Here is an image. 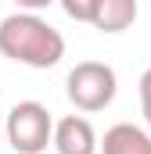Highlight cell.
I'll return each instance as SVG.
<instances>
[{
    "label": "cell",
    "instance_id": "1",
    "mask_svg": "<svg viewBox=\"0 0 151 154\" xmlns=\"http://www.w3.org/2000/svg\"><path fill=\"white\" fill-rule=\"evenodd\" d=\"M0 54L25 68H54L65 57V36L40 11H14L0 22Z\"/></svg>",
    "mask_w": 151,
    "mask_h": 154
},
{
    "label": "cell",
    "instance_id": "2",
    "mask_svg": "<svg viewBox=\"0 0 151 154\" xmlns=\"http://www.w3.org/2000/svg\"><path fill=\"white\" fill-rule=\"evenodd\" d=\"M65 93H69L76 111L94 115V111H104L115 100L119 75H115L112 65H104V61H79L69 72V79H65Z\"/></svg>",
    "mask_w": 151,
    "mask_h": 154
},
{
    "label": "cell",
    "instance_id": "3",
    "mask_svg": "<svg viewBox=\"0 0 151 154\" xmlns=\"http://www.w3.org/2000/svg\"><path fill=\"white\" fill-rule=\"evenodd\" d=\"M4 136L14 154H43L47 143H54V118L40 100H18L7 115Z\"/></svg>",
    "mask_w": 151,
    "mask_h": 154
},
{
    "label": "cell",
    "instance_id": "4",
    "mask_svg": "<svg viewBox=\"0 0 151 154\" xmlns=\"http://www.w3.org/2000/svg\"><path fill=\"white\" fill-rule=\"evenodd\" d=\"M54 151L58 154H97L101 140L86 115H65L54 122Z\"/></svg>",
    "mask_w": 151,
    "mask_h": 154
},
{
    "label": "cell",
    "instance_id": "5",
    "mask_svg": "<svg viewBox=\"0 0 151 154\" xmlns=\"http://www.w3.org/2000/svg\"><path fill=\"white\" fill-rule=\"evenodd\" d=\"M137 14H140V4H137V0H97L90 25H94L97 32L115 36V32H126V29L137 22Z\"/></svg>",
    "mask_w": 151,
    "mask_h": 154
},
{
    "label": "cell",
    "instance_id": "6",
    "mask_svg": "<svg viewBox=\"0 0 151 154\" xmlns=\"http://www.w3.org/2000/svg\"><path fill=\"white\" fill-rule=\"evenodd\" d=\"M101 154H151V133L133 122H115L101 140Z\"/></svg>",
    "mask_w": 151,
    "mask_h": 154
},
{
    "label": "cell",
    "instance_id": "7",
    "mask_svg": "<svg viewBox=\"0 0 151 154\" xmlns=\"http://www.w3.org/2000/svg\"><path fill=\"white\" fill-rule=\"evenodd\" d=\"M58 4H61V11L72 22H90L94 18V7H97V0H58Z\"/></svg>",
    "mask_w": 151,
    "mask_h": 154
},
{
    "label": "cell",
    "instance_id": "8",
    "mask_svg": "<svg viewBox=\"0 0 151 154\" xmlns=\"http://www.w3.org/2000/svg\"><path fill=\"white\" fill-rule=\"evenodd\" d=\"M137 90H140V115H144V122L151 125V68H144Z\"/></svg>",
    "mask_w": 151,
    "mask_h": 154
},
{
    "label": "cell",
    "instance_id": "9",
    "mask_svg": "<svg viewBox=\"0 0 151 154\" xmlns=\"http://www.w3.org/2000/svg\"><path fill=\"white\" fill-rule=\"evenodd\" d=\"M14 4H18L22 11H43V7H50L54 0H14Z\"/></svg>",
    "mask_w": 151,
    "mask_h": 154
}]
</instances>
